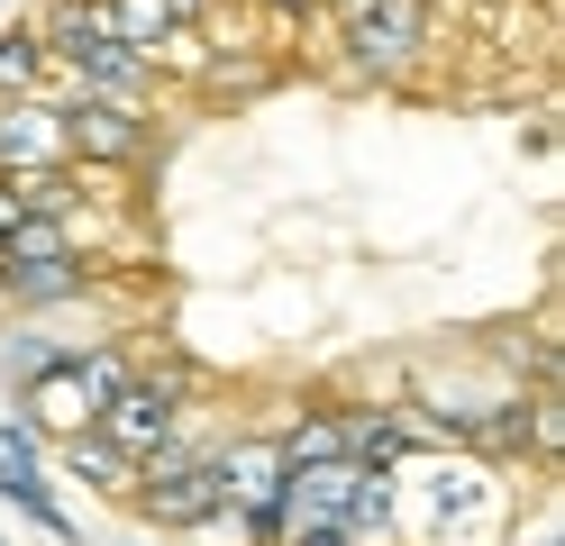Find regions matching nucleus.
<instances>
[{"label": "nucleus", "instance_id": "nucleus-8", "mask_svg": "<svg viewBox=\"0 0 565 546\" xmlns=\"http://www.w3.org/2000/svg\"><path fill=\"white\" fill-rule=\"evenodd\" d=\"M274 447H282V464H329V456H347V400H301L292 419H274Z\"/></svg>", "mask_w": 565, "mask_h": 546}, {"label": "nucleus", "instance_id": "nucleus-4", "mask_svg": "<svg viewBox=\"0 0 565 546\" xmlns=\"http://www.w3.org/2000/svg\"><path fill=\"white\" fill-rule=\"evenodd\" d=\"M74 164V137H64V109L38 100H0V173L28 182V173H64Z\"/></svg>", "mask_w": 565, "mask_h": 546}, {"label": "nucleus", "instance_id": "nucleus-1", "mask_svg": "<svg viewBox=\"0 0 565 546\" xmlns=\"http://www.w3.org/2000/svg\"><path fill=\"white\" fill-rule=\"evenodd\" d=\"M64 109V137H74V164L100 173H156L164 156V119L156 109H128V100H83V92H46Z\"/></svg>", "mask_w": 565, "mask_h": 546}, {"label": "nucleus", "instance_id": "nucleus-6", "mask_svg": "<svg viewBox=\"0 0 565 546\" xmlns=\"http://www.w3.org/2000/svg\"><path fill=\"white\" fill-rule=\"evenodd\" d=\"M419 447H429V419L419 410H374V400H347V456L374 473H402Z\"/></svg>", "mask_w": 565, "mask_h": 546}, {"label": "nucleus", "instance_id": "nucleus-5", "mask_svg": "<svg viewBox=\"0 0 565 546\" xmlns=\"http://www.w3.org/2000/svg\"><path fill=\"white\" fill-rule=\"evenodd\" d=\"M356 483H365V464H356V456L292 464V483H282V528H347V510H356Z\"/></svg>", "mask_w": 565, "mask_h": 546}, {"label": "nucleus", "instance_id": "nucleus-10", "mask_svg": "<svg viewBox=\"0 0 565 546\" xmlns=\"http://www.w3.org/2000/svg\"><path fill=\"white\" fill-rule=\"evenodd\" d=\"M55 83V55H46V36L38 28H0V100H38Z\"/></svg>", "mask_w": 565, "mask_h": 546}, {"label": "nucleus", "instance_id": "nucleus-3", "mask_svg": "<svg viewBox=\"0 0 565 546\" xmlns=\"http://www.w3.org/2000/svg\"><path fill=\"white\" fill-rule=\"evenodd\" d=\"M183 419H192V364H156V374L137 364V374H128V392H119V400H110V410H100L92 428L110 437V447H119L128 464H147V456H156V447H164V437L183 428Z\"/></svg>", "mask_w": 565, "mask_h": 546}, {"label": "nucleus", "instance_id": "nucleus-13", "mask_svg": "<svg viewBox=\"0 0 565 546\" xmlns=\"http://www.w3.org/2000/svg\"><path fill=\"white\" fill-rule=\"evenodd\" d=\"M64 355H74V346H55V338H10V355H0V374H10V392H28V383H46Z\"/></svg>", "mask_w": 565, "mask_h": 546}, {"label": "nucleus", "instance_id": "nucleus-11", "mask_svg": "<svg viewBox=\"0 0 565 546\" xmlns=\"http://www.w3.org/2000/svg\"><path fill=\"white\" fill-rule=\"evenodd\" d=\"M0 492H10V510H28L46 537H83L74 528V510L55 501V483H46V464H0Z\"/></svg>", "mask_w": 565, "mask_h": 546}, {"label": "nucleus", "instance_id": "nucleus-16", "mask_svg": "<svg viewBox=\"0 0 565 546\" xmlns=\"http://www.w3.org/2000/svg\"><path fill=\"white\" fill-rule=\"evenodd\" d=\"M19 218H28V201H19V182H10V173H0V237H10V228H19Z\"/></svg>", "mask_w": 565, "mask_h": 546}, {"label": "nucleus", "instance_id": "nucleus-15", "mask_svg": "<svg viewBox=\"0 0 565 546\" xmlns=\"http://www.w3.org/2000/svg\"><path fill=\"white\" fill-rule=\"evenodd\" d=\"M164 10H173V19H183V28H210V19H220V10H228V0H164Z\"/></svg>", "mask_w": 565, "mask_h": 546}, {"label": "nucleus", "instance_id": "nucleus-7", "mask_svg": "<svg viewBox=\"0 0 565 546\" xmlns=\"http://www.w3.org/2000/svg\"><path fill=\"white\" fill-rule=\"evenodd\" d=\"M83 291H92V246H64V255H38V265L0 274L10 310H55V301H83Z\"/></svg>", "mask_w": 565, "mask_h": 546}, {"label": "nucleus", "instance_id": "nucleus-17", "mask_svg": "<svg viewBox=\"0 0 565 546\" xmlns=\"http://www.w3.org/2000/svg\"><path fill=\"white\" fill-rule=\"evenodd\" d=\"M0 546H10V537H0Z\"/></svg>", "mask_w": 565, "mask_h": 546}, {"label": "nucleus", "instance_id": "nucleus-12", "mask_svg": "<svg viewBox=\"0 0 565 546\" xmlns=\"http://www.w3.org/2000/svg\"><path fill=\"white\" fill-rule=\"evenodd\" d=\"M100 28H110L119 46H137V55H156V46H164V36L183 28V19H173L164 0H100Z\"/></svg>", "mask_w": 565, "mask_h": 546}, {"label": "nucleus", "instance_id": "nucleus-2", "mask_svg": "<svg viewBox=\"0 0 565 546\" xmlns=\"http://www.w3.org/2000/svg\"><path fill=\"white\" fill-rule=\"evenodd\" d=\"M429 0H365L356 19H338V55L356 83H402V73H419V55H429Z\"/></svg>", "mask_w": 565, "mask_h": 546}, {"label": "nucleus", "instance_id": "nucleus-14", "mask_svg": "<svg viewBox=\"0 0 565 546\" xmlns=\"http://www.w3.org/2000/svg\"><path fill=\"white\" fill-rule=\"evenodd\" d=\"M274 546H356V537H347V528H282Z\"/></svg>", "mask_w": 565, "mask_h": 546}, {"label": "nucleus", "instance_id": "nucleus-9", "mask_svg": "<svg viewBox=\"0 0 565 546\" xmlns=\"http://www.w3.org/2000/svg\"><path fill=\"white\" fill-rule=\"evenodd\" d=\"M55 456H64V473H74V483L110 492V501H128V492H137V464H128V456H119L100 428H83V437H55Z\"/></svg>", "mask_w": 565, "mask_h": 546}]
</instances>
